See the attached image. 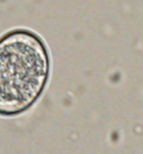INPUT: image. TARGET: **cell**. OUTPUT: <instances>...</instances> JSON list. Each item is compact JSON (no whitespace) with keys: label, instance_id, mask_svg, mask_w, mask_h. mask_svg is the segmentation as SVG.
<instances>
[{"label":"cell","instance_id":"6da1fadb","mask_svg":"<svg viewBox=\"0 0 143 154\" xmlns=\"http://www.w3.org/2000/svg\"><path fill=\"white\" fill-rule=\"evenodd\" d=\"M49 74V57L35 34L17 30L0 39V114L16 115L42 93Z\"/></svg>","mask_w":143,"mask_h":154}]
</instances>
